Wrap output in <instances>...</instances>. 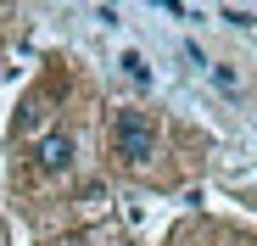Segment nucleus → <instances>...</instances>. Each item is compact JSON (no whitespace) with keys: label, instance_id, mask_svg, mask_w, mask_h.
I'll use <instances>...</instances> for the list:
<instances>
[{"label":"nucleus","instance_id":"f257e3e1","mask_svg":"<svg viewBox=\"0 0 257 246\" xmlns=\"http://www.w3.org/2000/svg\"><path fill=\"white\" fill-rule=\"evenodd\" d=\"M112 151H117V162H128V168H146V162L157 157V123H151V112L123 106L112 117Z\"/></svg>","mask_w":257,"mask_h":246},{"label":"nucleus","instance_id":"f03ea898","mask_svg":"<svg viewBox=\"0 0 257 246\" xmlns=\"http://www.w3.org/2000/svg\"><path fill=\"white\" fill-rule=\"evenodd\" d=\"M73 157H78V140L67 129H45V135L34 140V168L45 174V179H62L73 168Z\"/></svg>","mask_w":257,"mask_h":246},{"label":"nucleus","instance_id":"7ed1b4c3","mask_svg":"<svg viewBox=\"0 0 257 246\" xmlns=\"http://www.w3.org/2000/svg\"><path fill=\"white\" fill-rule=\"evenodd\" d=\"M207 73H212V84H218L224 95H240V67L235 62H207Z\"/></svg>","mask_w":257,"mask_h":246},{"label":"nucleus","instance_id":"20e7f679","mask_svg":"<svg viewBox=\"0 0 257 246\" xmlns=\"http://www.w3.org/2000/svg\"><path fill=\"white\" fill-rule=\"evenodd\" d=\"M117 67L135 78V84H151V67H146V56H140V51H123V62H117Z\"/></svg>","mask_w":257,"mask_h":246}]
</instances>
